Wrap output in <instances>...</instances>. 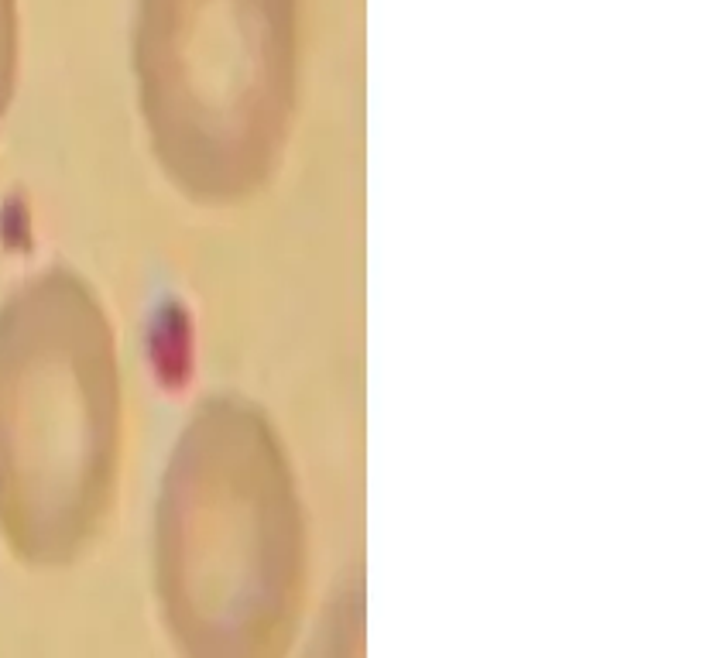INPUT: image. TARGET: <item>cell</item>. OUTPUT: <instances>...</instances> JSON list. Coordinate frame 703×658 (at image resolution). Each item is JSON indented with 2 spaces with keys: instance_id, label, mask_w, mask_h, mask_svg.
<instances>
[{
  "instance_id": "1",
  "label": "cell",
  "mask_w": 703,
  "mask_h": 658,
  "mask_svg": "<svg viewBox=\"0 0 703 658\" xmlns=\"http://www.w3.org/2000/svg\"><path fill=\"white\" fill-rule=\"evenodd\" d=\"M151 580L179 658H289L306 600V518L289 456L247 401H203L175 439Z\"/></svg>"
},
{
  "instance_id": "5",
  "label": "cell",
  "mask_w": 703,
  "mask_h": 658,
  "mask_svg": "<svg viewBox=\"0 0 703 658\" xmlns=\"http://www.w3.org/2000/svg\"><path fill=\"white\" fill-rule=\"evenodd\" d=\"M18 83V0H0V124Z\"/></svg>"
},
{
  "instance_id": "2",
  "label": "cell",
  "mask_w": 703,
  "mask_h": 658,
  "mask_svg": "<svg viewBox=\"0 0 703 658\" xmlns=\"http://www.w3.org/2000/svg\"><path fill=\"white\" fill-rule=\"evenodd\" d=\"M121 364L76 275L42 271L0 306V535L31 569L97 542L121 463Z\"/></svg>"
},
{
  "instance_id": "4",
  "label": "cell",
  "mask_w": 703,
  "mask_h": 658,
  "mask_svg": "<svg viewBox=\"0 0 703 658\" xmlns=\"http://www.w3.org/2000/svg\"><path fill=\"white\" fill-rule=\"evenodd\" d=\"M306 658H364V593L343 587L330 600Z\"/></svg>"
},
{
  "instance_id": "3",
  "label": "cell",
  "mask_w": 703,
  "mask_h": 658,
  "mask_svg": "<svg viewBox=\"0 0 703 658\" xmlns=\"http://www.w3.org/2000/svg\"><path fill=\"white\" fill-rule=\"evenodd\" d=\"M134 76L165 179L199 206H241L289 148L299 0H138Z\"/></svg>"
}]
</instances>
